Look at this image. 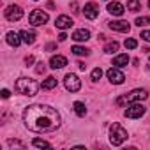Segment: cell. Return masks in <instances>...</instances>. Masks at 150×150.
Wrapping results in <instances>:
<instances>
[{"label":"cell","mask_w":150,"mask_h":150,"mask_svg":"<svg viewBox=\"0 0 150 150\" xmlns=\"http://www.w3.org/2000/svg\"><path fill=\"white\" fill-rule=\"evenodd\" d=\"M23 122L28 131L50 132L60 127V113L48 104H32L25 108Z\"/></svg>","instance_id":"cell-1"},{"label":"cell","mask_w":150,"mask_h":150,"mask_svg":"<svg viewBox=\"0 0 150 150\" xmlns=\"http://www.w3.org/2000/svg\"><path fill=\"white\" fill-rule=\"evenodd\" d=\"M14 88H16L18 94H23V96L32 97V96H35V94L39 92L41 85H39L35 80H32V78H20V80L14 83Z\"/></svg>","instance_id":"cell-2"},{"label":"cell","mask_w":150,"mask_h":150,"mask_svg":"<svg viewBox=\"0 0 150 150\" xmlns=\"http://www.w3.org/2000/svg\"><path fill=\"white\" fill-rule=\"evenodd\" d=\"M125 139H127V131L120 124L113 122L110 125V141H111V145L113 146H120Z\"/></svg>","instance_id":"cell-3"},{"label":"cell","mask_w":150,"mask_h":150,"mask_svg":"<svg viewBox=\"0 0 150 150\" xmlns=\"http://www.w3.org/2000/svg\"><path fill=\"white\" fill-rule=\"evenodd\" d=\"M146 97H148L146 90H143V88H136V90L125 94L124 97H118V99H117V104H124V103H138V101H145Z\"/></svg>","instance_id":"cell-4"},{"label":"cell","mask_w":150,"mask_h":150,"mask_svg":"<svg viewBox=\"0 0 150 150\" xmlns=\"http://www.w3.org/2000/svg\"><path fill=\"white\" fill-rule=\"evenodd\" d=\"M48 20H50L48 14H46L42 9H34V11L28 14V21H30V25H34V27H41V25H44Z\"/></svg>","instance_id":"cell-5"},{"label":"cell","mask_w":150,"mask_h":150,"mask_svg":"<svg viewBox=\"0 0 150 150\" xmlns=\"http://www.w3.org/2000/svg\"><path fill=\"white\" fill-rule=\"evenodd\" d=\"M64 85H65V88L69 92H78L81 88V80L76 76V74L69 72V74H65V78H64Z\"/></svg>","instance_id":"cell-6"},{"label":"cell","mask_w":150,"mask_h":150,"mask_svg":"<svg viewBox=\"0 0 150 150\" xmlns=\"http://www.w3.org/2000/svg\"><path fill=\"white\" fill-rule=\"evenodd\" d=\"M106 76H108V80H110L113 85H120V83H124V80H125L124 72H122L120 69H117V67L108 69V71H106Z\"/></svg>","instance_id":"cell-7"},{"label":"cell","mask_w":150,"mask_h":150,"mask_svg":"<svg viewBox=\"0 0 150 150\" xmlns=\"http://www.w3.org/2000/svg\"><path fill=\"white\" fill-rule=\"evenodd\" d=\"M4 14H6V20H9V21H18V20H21V16H23V9H21L20 6H9Z\"/></svg>","instance_id":"cell-8"},{"label":"cell","mask_w":150,"mask_h":150,"mask_svg":"<svg viewBox=\"0 0 150 150\" xmlns=\"http://www.w3.org/2000/svg\"><path fill=\"white\" fill-rule=\"evenodd\" d=\"M127 118H139V117H143L145 115V106H141V104H138V103H134V104H131L127 110H125V113H124Z\"/></svg>","instance_id":"cell-9"},{"label":"cell","mask_w":150,"mask_h":150,"mask_svg":"<svg viewBox=\"0 0 150 150\" xmlns=\"http://www.w3.org/2000/svg\"><path fill=\"white\" fill-rule=\"evenodd\" d=\"M83 14H85V18H88V20H96V18L99 16V7H97L94 2H88V4H85V7H83Z\"/></svg>","instance_id":"cell-10"},{"label":"cell","mask_w":150,"mask_h":150,"mask_svg":"<svg viewBox=\"0 0 150 150\" xmlns=\"http://www.w3.org/2000/svg\"><path fill=\"white\" fill-rule=\"evenodd\" d=\"M72 25H74V21H72L69 16H65V14H62V16H58V18L55 20V27L60 28V30H67V28H71Z\"/></svg>","instance_id":"cell-11"},{"label":"cell","mask_w":150,"mask_h":150,"mask_svg":"<svg viewBox=\"0 0 150 150\" xmlns=\"http://www.w3.org/2000/svg\"><path fill=\"white\" fill-rule=\"evenodd\" d=\"M65 65H67V58L62 57V55H53V57L50 58V67H51V69H62V67H65Z\"/></svg>","instance_id":"cell-12"},{"label":"cell","mask_w":150,"mask_h":150,"mask_svg":"<svg viewBox=\"0 0 150 150\" xmlns=\"http://www.w3.org/2000/svg\"><path fill=\"white\" fill-rule=\"evenodd\" d=\"M108 27L111 28V30H115V32H129V23L127 21H122V20H118V21H110L108 23Z\"/></svg>","instance_id":"cell-13"},{"label":"cell","mask_w":150,"mask_h":150,"mask_svg":"<svg viewBox=\"0 0 150 150\" xmlns=\"http://www.w3.org/2000/svg\"><path fill=\"white\" fill-rule=\"evenodd\" d=\"M124 11H125V7H124L120 2H110V4H108V13L113 14V16H122Z\"/></svg>","instance_id":"cell-14"},{"label":"cell","mask_w":150,"mask_h":150,"mask_svg":"<svg viewBox=\"0 0 150 150\" xmlns=\"http://www.w3.org/2000/svg\"><path fill=\"white\" fill-rule=\"evenodd\" d=\"M6 41H7V44H11L13 48H18V46H20V42H21V35H20V34H16V32H7Z\"/></svg>","instance_id":"cell-15"},{"label":"cell","mask_w":150,"mask_h":150,"mask_svg":"<svg viewBox=\"0 0 150 150\" xmlns=\"http://www.w3.org/2000/svg\"><path fill=\"white\" fill-rule=\"evenodd\" d=\"M72 39L74 41H88L90 39V32L87 28H78V30H74Z\"/></svg>","instance_id":"cell-16"},{"label":"cell","mask_w":150,"mask_h":150,"mask_svg":"<svg viewBox=\"0 0 150 150\" xmlns=\"http://www.w3.org/2000/svg\"><path fill=\"white\" fill-rule=\"evenodd\" d=\"M20 35H21V41L25 42V44H34L35 42V32H32V30H21L20 32Z\"/></svg>","instance_id":"cell-17"},{"label":"cell","mask_w":150,"mask_h":150,"mask_svg":"<svg viewBox=\"0 0 150 150\" xmlns=\"http://www.w3.org/2000/svg\"><path fill=\"white\" fill-rule=\"evenodd\" d=\"M127 64H129V57L127 55H117L113 58V64L111 65H115V67H125Z\"/></svg>","instance_id":"cell-18"},{"label":"cell","mask_w":150,"mask_h":150,"mask_svg":"<svg viewBox=\"0 0 150 150\" xmlns=\"http://www.w3.org/2000/svg\"><path fill=\"white\" fill-rule=\"evenodd\" d=\"M55 87H57V78H53V76H48L46 81L41 85L42 90H51V88H55Z\"/></svg>","instance_id":"cell-19"},{"label":"cell","mask_w":150,"mask_h":150,"mask_svg":"<svg viewBox=\"0 0 150 150\" xmlns=\"http://www.w3.org/2000/svg\"><path fill=\"white\" fill-rule=\"evenodd\" d=\"M72 108H74V111H76V115L78 117H85L87 115V108H85V104L83 103H80V101H76L72 104Z\"/></svg>","instance_id":"cell-20"},{"label":"cell","mask_w":150,"mask_h":150,"mask_svg":"<svg viewBox=\"0 0 150 150\" xmlns=\"http://www.w3.org/2000/svg\"><path fill=\"white\" fill-rule=\"evenodd\" d=\"M71 51H72L74 55H78V57H83V55L87 57V55L90 53V50H87V48H83V46H72Z\"/></svg>","instance_id":"cell-21"},{"label":"cell","mask_w":150,"mask_h":150,"mask_svg":"<svg viewBox=\"0 0 150 150\" xmlns=\"http://www.w3.org/2000/svg\"><path fill=\"white\" fill-rule=\"evenodd\" d=\"M118 42L117 41H111V42H108L106 46H104V53H115V51H118Z\"/></svg>","instance_id":"cell-22"},{"label":"cell","mask_w":150,"mask_h":150,"mask_svg":"<svg viewBox=\"0 0 150 150\" xmlns=\"http://www.w3.org/2000/svg\"><path fill=\"white\" fill-rule=\"evenodd\" d=\"M32 145L37 146V148H51V143H48V141H44V139H39V138H35V139L32 141Z\"/></svg>","instance_id":"cell-23"},{"label":"cell","mask_w":150,"mask_h":150,"mask_svg":"<svg viewBox=\"0 0 150 150\" xmlns=\"http://www.w3.org/2000/svg\"><path fill=\"white\" fill-rule=\"evenodd\" d=\"M139 7H141L139 0H129V2H127V9H129V11H132V13L139 11Z\"/></svg>","instance_id":"cell-24"},{"label":"cell","mask_w":150,"mask_h":150,"mask_svg":"<svg viewBox=\"0 0 150 150\" xmlns=\"http://www.w3.org/2000/svg\"><path fill=\"white\" fill-rule=\"evenodd\" d=\"M138 27H145V25H150V16H141V18H136L134 21Z\"/></svg>","instance_id":"cell-25"},{"label":"cell","mask_w":150,"mask_h":150,"mask_svg":"<svg viewBox=\"0 0 150 150\" xmlns=\"http://www.w3.org/2000/svg\"><path fill=\"white\" fill-rule=\"evenodd\" d=\"M101 76H103L101 67H96V69L92 71V80H94V81H99V80H101Z\"/></svg>","instance_id":"cell-26"},{"label":"cell","mask_w":150,"mask_h":150,"mask_svg":"<svg viewBox=\"0 0 150 150\" xmlns=\"http://www.w3.org/2000/svg\"><path fill=\"white\" fill-rule=\"evenodd\" d=\"M124 46H125L127 50H134V48L138 46V42H136V39H125V41H124Z\"/></svg>","instance_id":"cell-27"},{"label":"cell","mask_w":150,"mask_h":150,"mask_svg":"<svg viewBox=\"0 0 150 150\" xmlns=\"http://www.w3.org/2000/svg\"><path fill=\"white\" fill-rule=\"evenodd\" d=\"M44 69H46V67H44V64H42V62H39V64H37V67H35V72H37V74H42V72H44Z\"/></svg>","instance_id":"cell-28"},{"label":"cell","mask_w":150,"mask_h":150,"mask_svg":"<svg viewBox=\"0 0 150 150\" xmlns=\"http://www.w3.org/2000/svg\"><path fill=\"white\" fill-rule=\"evenodd\" d=\"M7 143H9V146H23V143L18 141V139H9Z\"/></svg>","instance_id":"cell-29"},{"label":"cell","mask_w":150,"mask_h":150,"mask_svg":"<svg viewBox=\"0 0 150 150\" xmlns=\"http://www.w3.org/2000/svg\"><path fill=\"white\" fill-rule=\"evenodd\" d=\"M141 39H145L146 42H150V30H143L141 32Z\"/></svg>","instance_id":"cell-30"},{"label":"cell","mask_w":150,"mask_h":150,"mask_svg":"<svg viewBox=\"0 0 150 150\" xmlns=\"http://www.w3.org/2000/svg\"><path fill=\"white\" fill-rule=\"evenodd\" d=\"M25 64H27V65L34 64V57H32V55H30V57H27V58H25Z\"/></svg>","instance_id":"cell-31"},{"label":"cell","mask_w":150,"mask_h":150,"mask_svg":"<svg viewBox=\"0 0 150 150\" xmlns=\"http://www.w3.org/2000/svg\"><path fill=\"white\" fill-rule=\"evenodd\" d=\"M9 96H11V94H9V90H7V88H4V90H2V97H4V99H7Z\"/></svg>","instance_id":"cell-32"},{"label":"cell","mask_w":150,"mask_h":150,"mask_svg":"<svg viewBox=\"0 0 150 150\" xmlns=\"http://www.w3.org/2000/svg\"><path fill=\"white\" fill-rule=\"evenodd\" d=\"M72 11H74V13H78V11H80V9H78V4H76V2H72Z\"/></svg>","instance_id":"cell-33"},{"label":"cell","mask_w":150,"mask_h":150,"mask_svg":"<svg viewBox=\"0 0 150 150\" xmlns=\"http://www.w3.org/2000/svg\"><path fill=\"white\" fill-rule=\"evenodd\" d=\"M65 39H67V35H65V34H60V35H58V41H65Z\"/></svg>","instance_id":"cell-34"},{"label":"cell","mask_w":150,"mask_h":150,"mask_svg":"<svg viewBox=\"0 0 150 150\" xmlns=\"http://www.w3.org/2000/svg\"><path fill=\"white\" fill-rule=\"evenodd\" d=\"M46 50H48V51H51V50H55V44H48V46H46Z\"/></svg>","instance_id":"cell-35"},{"label":"cell","mask_w":150,"mask_h":150,"mask_svg":"<svg viewBox=\"0 0 150 150\" xmlns=\"http://www.w3.org/2000/svg\"><path fill=\"white\" fill-rule=\"evenodd\" d=\"M78 67H80V69H81V71H85V67H87V65H85V64H83V62H80V64H78Z\"/></svg>","instance_id":"cell-36"},{"label":"cell","mask_w":150,"mask_h":150,"mask_svg":"<svg viewBox=\"0 0 150 150\" xmlns=\"http://www.w3.org/2000/svg\"><path fill=\"white\" fill-rule=\"evenodd\" d=\"M146 6H148V9H150V0H148V2H146Z\"/></svg>","instance_id":"cell-37"}]
</instances>
